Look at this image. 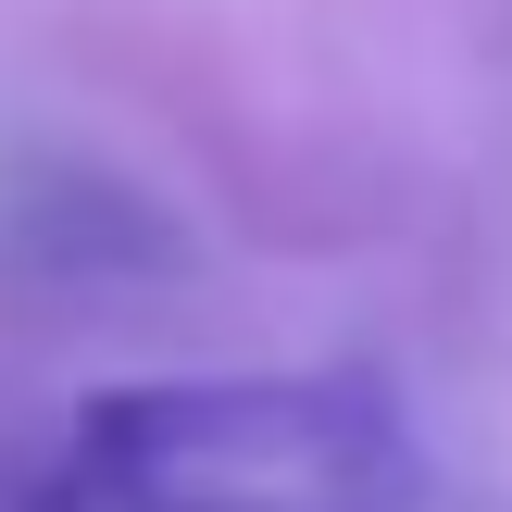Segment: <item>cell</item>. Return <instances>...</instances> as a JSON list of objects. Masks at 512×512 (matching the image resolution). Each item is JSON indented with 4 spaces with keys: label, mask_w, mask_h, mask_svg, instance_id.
I'll return each instance as SVG.
<instances>
[{
    "label": "cell",
    "mask_w": 512,
    "mask_h": 512,
    "mask_svg": "<svg viewBox=\"0 0 512 512\" xmlns=\"http://www.w3.org/2000/svg\"><path fill=\"white\" fill-rule=\"evenodd\" d=\"M425 438L375 375H138L88 388L50 512H413Z\"/></svg>",
    "instance_id": "1"
}]
</instances>
